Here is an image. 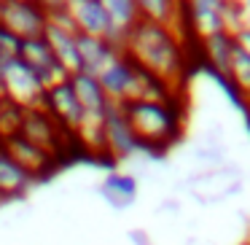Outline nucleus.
<instances>
[{
    "instance_id": "1",
    "label": "nucleus",
    "mask_w": 250,
    "mask_h": 245,
    "mask_svg": "<svg viewBox=\"0 0 250 245\" xmlns=\"http://www.w3.org/2000/svg\"><path fill=\"white\" fill-rule=\"evenodd\" d=\"M124 54L135 65H140L143 70L172 84V87H180V81H183L186 51H183V41L172 30L140 19V24L126 38Z\"/></svg>"
},
{
    "instance_id": "2",
    "label": "nucleus",
    "mask_w": 250,
    "mask_h": 245,
    "mask_svg": "<svg viewBox=\"0 0 250 245\" xmlns=\"http://www.w3.org/2000/svg\"><path fill=\"white\" fill-rule=\"evenodd\" d=\"M124 116L135 132L140 148H169L183 135V105L153 103V100H132L124 103Z\"/></svg>"
},
{
    "instance_id": "3",
    "label": "nucleus",
    "mask_w": 250,
    "mask_h": 245,
    "mask_svg": "<svg viewBox=\"0 0 250 245\" xmlns=\"http://www.w3.org/2000/svg\"><path fill=\"white\" fill-rule=\"evenodd\" d=\"M0 94L6 100H11L19 108H41L43 105L46 87L41 84L38 73L33 67H27L19 57H11L6 62V67L0 70Z\"/></svg>"
},
{
    "instance_id": "4",
    "label": "nucleus",
    "mask_w": 250,
    "mask_h": 245,
    "mask_svg": "<svg viewBox=\"0 0 250 245\" xmlns=\"http://www.w3.org/2000/svg\"><path fill=\"white\" fill-rule=\"evenodd\" d=\"M0 22L22 41L41 38L49 27L43 3H30V0H3L0 3Z\"/></svg>"
},
{
    "instance_id": "5",
    "label": "nucleus",
    "mask_w": 250,
    "mask_h": 245,
    "mask_svg": "<svg viewBox=\"0 0 250 245\" xmlns=\"http://www.w3.org/2000/svg\"><path fill=\"white\" fill-rule=\"evenodd\" d=\"M19 135L27 137L33 146H38L41 151L51 154V156H60L62 154V143H65V135H73V132L62 130L43 108H27L22 116V130ZM76 137V135H73Z\"/></svg>"
},
{
    "instance_id": "6",
    "label": "nucleus",
    "mask_w": 250,
    "mask_h": 245,
    "mask_svg": "<svg viewBox=\"0 0 250 245\" xmlns=\"http://www.w3.org/2000/svg\"><path fill=\"white\" fill-rule=\"evenodd\" d=\"M239 189H242V175H239V170L226 167V164H218V167L205 170V173H199L194 180H191L194 197H199L202 202H210V205L234 197Z\"/></svg>"
},
{
    "instance_id": "7",
    "label": "nucleus",
    "mask_w": 250,
    "mask_h": 245,
    "mask_svg": "<svg viewBox=\"0 0 250 245\" xmlns=\"http://www.w3.org/2000/svg\"><path fill=\"white\" fill-rule=\"evenodd\" d=\"M103 130H105V154L110 159L121 162V159H129L140 151V143H137L121 105H116V103L108 105L105 119H103Z\"/></svg>"
},
{
    "instance_id": "8",
    "label": "nucleus",
    "mask_w": 250,
    "mask_h": 245,
    "mask_svg": "<svg viewBox=\"0 0 250 245\" xmlns=\"http://www.w3.org/2000/svg\"><path fill=\"white\" fill-rule=\"evenodd\" d=\"M137 73H140V67L126 54H119L97 78L103 84L110 103L124 105V103H132L137 97Z\"/></svg>"
},
{
    "instance_id": "9",
    "label": "nucleus",
    "mask_w": 250,
    "mask_h": 245,
    "mask_svg": "<svg viewBox=\"0 0 250 245\" xmlns=\"http://www.w3.org/2000/svg\"><path fill=\"white\" fill-rule=\"evenodd\" d=\"M19 60L24 62L27 67H33L35 73H38L41 84H43L46 89L57 87V84L67 81V73L60 67V62H57L54 51H51V46L46 44V38L41 35V38H27L22 41V46H19Z\"/></svg>"
},
{
    "instance_id": "10",
    "label": "nucleus",
    "mask_w": 250,
    "mask_h": 245,
    "mask_svg": "<svg viewBox=\"0 0 250 245\" xmlns=\"http://www.w3.org/2000/svg\"><path fill=\"white\" fill-rule=\"evenodd\" d=\"M41 108H43L62 130L73 132V135H76V130L83 121V108H81V103H78L76 92H73L70 78L57 84V87H51V89H46L43 105H41Z\"/></svg>"
},
{
    "instance_id": "11",
    "label": "nucleus",
    "mask_w": 250,
    "mask_h": 245,
    "mask_svg": "<svg viewBox=\"0 0 250 245\" xmlns=\"http://www.w3.org/2000/svg\"><path fill=\"white\" fill-rule=\"evenodd\" d=\"M67 8L81 35H94V38H105L108 44H113V24L103 0H73L67 3Z\"/></svg>"
},
{
    "instance_id": "12",
    "label": "nucleus",
    "mask_w": 250,
    "mask_h": 245,
    "mask_svg": "<svg viewBox=\"0 0 250 245\" xmlns=\"http://www.w3.org/2000/svg\"><path fill=\"white\" fill-rule=\"evenodd\" d=\"M183 11H186V27L194 30V35L199 41L218 33H229L226 17H223V3H218V0H196V3L183 6Z\"/></svg>"
},
{
    "instance_id": "13",
    "label": "nucleus",
    "mask_w": 250,
    "mask_h": 245,
    "mask_svg": "<svg viewBox=\"0 0 250 245\" xmlns=\"http://www.w3.org/2000/svg\"><path fill=\"white\" fill-rule=\"evenodd\" d=\"M3 148H6L14 162L22 170H27L35 180H41L43 175H49L51 170L57 167V159L51 156V154L41 151L38 146H33V143L22 135H14V137H8V140H3Z\"/></svg>"
},
{
    "instance_id": "14",
    "label": "nucleus",
    "mask_w": 250,
    "mask_h": 245,
    "mask_svg": "<svg viewBox=\"0 0 250 245\" xmlns=\"http://www.w3.org/2000/svg\"><path fill=\"white\" fill-rule=\"evenodd\" d=\"M78 54H81V67L89 76H100L110 62L119 54H124L121 49H116L113 44H108L105 38H94V35H76Z\"/></svg>"
},
{
    "instance_id": "15",
    "label": "nucleus",
    "mask_w": 250,
    "mask_h": 245,
    "mask_svg": "<svg viewBox=\"0 0 250 245\" xmlns=\"http://www.w3.org/2000/svg\"><path fill=\"white\" fill-rule=\"evenodd\" d=\"M105 11L110 17V24H113V46H119L124 51V44L129 38V33L140 24V6L137 0H103Z\"/></svg>"
},
{
    "instance_id": "16",
    "label": "nucleus",
    "mask_w": 250,
    "mask_h": 245,
    "mask_svg": "<svg viewBox=\"0 0 250 245\" xmlns=\"http://www.w3.org/2000/svg\"><path fill=\"white\" fill-rule=\"evenodd\" d=\"M234 49H237V38H234V33H218V35H210V38L202 41L205 60H207V65H210V70L215 73V78H226L229 81Z\"/></svg>"
},
{
    "instance_id": "17",
    "label": "nucleus",
    "mask_w": 250,
    "mask_h": 245,
    "mask_svg": "<svg viewBox=\"0 0 250 245\" xmlns=\"http://www.w3.org/2000/svg\"><path fill=\"white\" fill-rule=\"evenodd\" d=\"M70 84H73V92H76L78 103H81L83 113H92V116H105L110 100L105 94L103 84H100L97 76H89V73H76L70 76Z\"/></svg>"
},
{
    "instance_id": "18",
    "label": "nucleus",
    "mask_w": 250,
    "mask_h": 245,
    "mask_svg": "<svg viewBox=\"0 0 250 245\" xmlns=\"http://www.w3.org/2000/svg\"><path fill=\"white\" fill-rule=\"evenodd\" d=\"M46 44L51 46L60 67L67 73V76H76V73H83L81 67V54H78V44H76V35L65 33V30H57V27H46L43 33Z\"/></svg>"
},
{
    "instance_id": "19",
    "label": "nucleus",
    "mask_w": 250,
    "mask_h": 245,
    "mask_svg": "<svg viewBox=\"0 0 250 245\" xmlns=\"http://www.w3.org/2000/svg\"><path fill=\"white\" fill-rule=\"evenodd\" d=\"M35 183V178L22 170L17 162L11 159V154L3 148L0 143V197L6 200V197H22L24 191H30Z\"/></svg>"
},
{
    "instance_id": "20",
    "label": "nucleus",
    "mask_w": 250,
    "mask_h": 245,
    "mask_svg": "<svg viewBox=\"0 0 250 245\" xmlns=\"http://www.w3.org/2000/svg\"><path fill=\"white\" fill-rule=\"evenodd\" d=\"M100 194L116 210H124V207L135 205L137 200V180L126 173H108L100 183Z\"/></svg>"
},
{
    "instance_id": "21",
    "label": "nucleus",
    "mask_w": 250,
    "mask_h": 245,
    "mask_svg": "<svg viewBox=\"0 0 250 245\" xmlns=\"http://www.w3.org/2000/svg\"><path fill=\"white\" fill-rule=\"evenodd\" d=\"M229 81L248 97L250 103V54L245 49H234V60H231V70H229Z\"/></svg>"
},
{
    "instance_id": "22",
    "label": "nucleus",
    "mask_w": 250,
    "mask_h": 245,
    "mask_svg": "<svg viewBox=\"0 0 250 245\" xmlns=\"http://www.w3.org/2000/svg\"><path fill=\"white\" fill-rule=\"evenodd\" d=\"M19 46H22V38H17L6 24L0 22V51L3 54H19Z\"/></svg>"
},
{
    "instance_id": "23",
    "label": "nucleus",
    "mask_w": 250,
    "mask_h": 245,
    "mask_svg": "<svg viewBox=\"0 0 250 245\" xmlns=\"http://www.w3.org/2000/svg\"><path fill=\"white\" fill-rule=\"evenodd\" d=\"M234 38H237L239 49H245V51L250 54V27H242V30H237V33H234Z\"/></svg>"
},
{
    "instance_id": "24",
    "label": "nucleus",
    "mask_w": 250,
    "mask_h": 245,
    "mask_svg": "<svg viewBox=\"0 0 250 245\" xmlns=\"http://www.w3.org/2000/svg\"><path fill=\"white\" fill-rule=\"evenodd\" d=\"M242 245H250V240H248V243H242Z\"/></svg>"
},
{
    "instance_id": "25",
    "label": "nucleus",
    "mask_w": 250,
    "mask_h": 245,
    "mask_svg": "<svg viewBox=\"0 0 250 245\" xmlns=\"http://www.w3.org/2000/svg\"><path fill=\"white\" fill-rule=\"evenodd\" d=\"M0 97H3V94H0Z\"/></svg>"
},
{
    "instance_id": "26",
    "label": "nucleus",
    "mask_w": 250,
    "mask_h": 245,
    "mask_svg": "<svg viewBox=\"0 0 250 245\" xmlns=\"http://www.w3.org/2000/svg\"><path fill=\"white\" fill-rule=\"evenodd\" d=\"M0 200H3V197H0Z\"/></svg>"
}]
</instances>
